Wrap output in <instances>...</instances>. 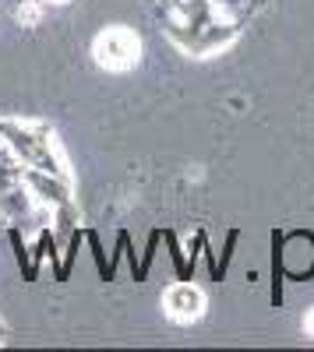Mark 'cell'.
I'll use <instances>...</instances> for the list:
<instances>
[{
  "label": "cell",
  "mask_w": 314,
  "mask_h": 352,
  "mask_svg": "<svg viewBox=\"0 0 314 352\" xmlns=\"http://www.w3.org/2000/svg\"><path fill=\"white\" fill-rule=\"evenodd\" d=\"M0 141L18 155L21 166L28 169H43V173H53V176H64L71 180V169H67V159L56 144L53 131L46 124H32V120H0Z\"/></svg>",
  "instance_id": "cell-1"
},
{
  "label": "cell",
  "mask_w": 314,
  "mask_h": 352,
  "mask_svg": "<svg viewBox=\"0 0 314 352\" xmlns=\"http://www.w3.org/2000/svg\"><path fill=\"white\" fill-rule=\"evenodd\" d=\"M282 278H314V229H275L272 232V307H282Z\"/></svg>",
  "instance_id": "cell-2"
},
{
  "label": "cell",
  "mask_w": 314,
  "mask_h": 352,
  "mask_svg": "<svg viewBox=\"0 0 314 352\" xmlns=\"http://www.w3.org/2000/svg\"><path fill=\"white\" fill-rule=\"evenodd\" d=\"M159 18L166 25L169 39L180 50H187L209 25H216L222 18V4L219 0H163Z\"/></svg>",
  "instance_id": "cell-3"
},
{
  "label": "cell",
  "mask_w": 314,
  "mask_h": 352,
  "mask_svg": "<svg viewBox=\"0 0 314 352\" xmlns=\"http://www.w3.org/2000/svg\"><path fill=\"white\" fill-rule=\"evenodd\" d=\"M92 60L109 74H127L141 60V39L127 25H106L92 39Z\"/></svg>",
  "instance_id": "cell-4"
},
{
  "label": "cell",
  "mask_w": 314,
  "mask_h": 352,
  "mask_svg": "<svg viewBox=\"0 0 314 352\" xmlns=\"http://www.w3.org/2000/svg\"><path fill=\"white\" fill-rule=\"evenodd\" d=\"M163 314L174 320V324H194V320L205 317V292L191 278H177L163 292Z\"/></svg>",
  "instance_id": "cell-5"
},
{
  "label": "cell",
  "mask_w": 314,
  "mask_h": 352,
  "mask_svg": "<svg viewBox=\"0 0 314 352\" xmlns=\"http://www.w3.org/2000/svg\"><path fill=\"white\" fill-rule=\"evenodd\" d=\"M300 328H304V335H307V338H314V307L304 314V324H300Z\"/></svg>",
  "instance_id": "cell-6"
},
{
  "label": "cell",
  "mask_w": 314,
  "mask_h": 352,
  "mask_svg": "<svg viewBox=\"0 0 314 352\" xmlns=\"http://www.w3.org/2000/svg\"><path fill=\"white\" fill-rule=\"evenodd\" d=\"M8 342V324H4V317H0V345Z\"/></svg>",
  "instance_id": "cell-7"
},
{
  "label": "cell",
  "mask_w": 314,
  "mask_h": 352,
  "mask_svg": "<svg viewBox=\"0 0 314 352\" xmlns=\"http://www.w3.org/2000/svg\"><path fill=\"white\" fill-rule=\"evenodd\" d=\"M46 4H67V0H46Z\"/></svg>",
  "instance_id": "cell-8"
}]
</instances>
